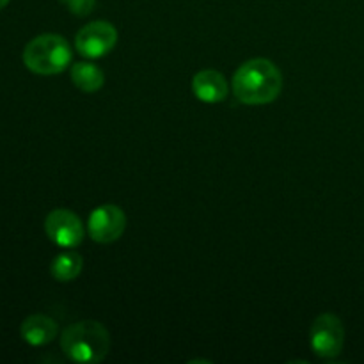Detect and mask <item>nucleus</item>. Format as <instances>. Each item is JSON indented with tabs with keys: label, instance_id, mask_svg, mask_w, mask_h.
Instances as JSON below:
<instances>
[{
	"label": "nucleus",
	"instance_id": "nucleus-1",
	"mask_svg": "<svg viewBox=\"0 0 364 364\" xmlns=\"http://www.w3.org/2000/svg\"><path fill=\"white\" fill-rule=\"evenodd\" d=\"M283 89V77L276 64L267 59H251L242 64L233 77V92L242 103L265 105L274 102Z\"/></svg>",
	"mask_w": 364,
	"mask_h": 364
},
{
	"label": "nucleus",
	"instance_id": "nucleus-2",
	"mask_svg": "<svg viewBox=\"0 0 364 364\" xmlns=\"http://www.w3.org/2000/svg\"><path fill=\"white\" fill-rule=\"evenodd\" d=\"M60 348L70 361L78 364L102 363L110 350V336L95 320L77 322L60 336Z\"/></svg>",
	"mask_w": 364,
	"mask_h": 364
},
{
	"label": "nucleus",
	"instance_id": "nucleus-3",
	"mask_svg": "<svg viewBox=\"0 0 364 364\" xmlns=\"http://www.w3.org/2000/svg\"><path fill=\"white\" fill-rule=\"evenodd\" d=\"M23 63L38 75L63 73L71 63V50L59 34H41L23 50Z\"/></svg>",
	"mask_w": 364,
	"mask_h": 364
},
{
	"label": "nucleus",
	"instance_id": "nucleus-4",
	"mask_svg": "<svg viewBox=\"0 0 364 364\" xmlns=\"http://www.w3.org/2000/svg\"><path fill=\"white\" fill-rule=\"evenodd\" d=\"M345 329L341 320L336 315H320L313 322L311 331H309V345L313 352L320 358H336L343 348Z\"/></svg>",
	"mask_w": 364,
	"mask_h": 364
},
{
	"label": "nucleus",
	"instance_id": "nucleus-5",
	"mask_svg": "<svg viewBox=\"0 0 364 364\" xmlns=\"http://www.w3.org/2000/svg\"><path fill=\"white\" fill-rule=\"evenodd\" d=\"M117 31L109 21H92L80 28L75 38L78 52L89 59H98L107 55L116 46Z\"/></svg>",
	"mask_w": 364,
	"mask_h": 364
},
{
	"label": "nucleus",
	"instance_id": "nucleus-6",
	"mask_svg": "<svg viewBox=\"0 0 364 364\" xmlns=\"http://www.w3.org/2000/svg\"><path fill=\"white\" fill-rule=\"evenodd\" d=\"M45 231L50 240L63 249H73L84 240L82 220L73 212L57 208L48 213L45 220Z\"/></svg>",
	"mask_w": 364,
	"mask_h": 364
},
{
	"label": "nucleus",
	"instance_id": "nucleus-7",
	"mask_svg": "<svg viewBox=\"0 0 364 364\" xmlns=\"http://www.w3.org/2000/svg\"><path fill=\"white\" fill-rule=\"evenodd\" d=\"M127 228V215L116 205L98 206L87 223L89 237L98 244H110L123 235Z\"/></svg>",
	"mask_w": 364,
	"mask_h": 364
},
{
	"label": "nucleus",
	"instance_id": "nucleus-8",
	"mask_svg": "<svg viewBox=\"0 0 364 364\" xmlns=\"http://www.w3.org/2000/svg\"><path fill=\"white\" fill-rule=\"evenodd\" d=\"M192 91L196 98H199L205 103H219L228 96V84L226 78L213 70L199 71L192 78Z\"/></svg>",
	"mask_w": 364,
	"mask_h": 364
},
{
	"label": "nucleus",
	"instance_id": "nucleus-9",
	"mask_svg": "<svg viewBox=\"0 0 364 364\" xmlns=\"http://www.w3.org/2000/svg\"><path fill=\"white\" fill-rule=\"evenodd\" d=\"M20 334L32 347H43L55 340L57 323L46 315H31L21 323Z\"/></svg>",
	"mask_w": 364,
	"mask_h": 364
},
{
	"label": "nucleus",
	"instance_id": "nucleus-10",
	"mask_svg": "<svg viewBox=\"0 0 364 364\" xmlns=\"http://www.w3.org/2000/svg\"><path fill=\"white\" fill-rule=\"evenodd\" d=\"M82 267H84V259L78 252L75 251H63L53 258L50 272H52L53 279L60 281V283H68L80 276Z\"/></svg>",
	"mask_w": 364,
	"mask_h": 364
},
{
	"label": "nucleus",
	"instance_id": "nucleus-11",
	"mask_svg": "<svg viewBox=\"0 0 364 364\" xmlns=\"http://www.w3.org/2000/svg\"><path fill=\"white\" fill-rule=\"evenodd\" d=\"M71 80L80 91L96 92L103 87V71L92 63H78L71 68Z\"/></svg>",
	"mask_w": 364,
	"mask_h": 364
},
{
	"label": "nucleus",
	"instance_id": "nucleus-12",
	"mask_svg": "<svg viewBox=\"0 0 364 364\" xmlns=\"http://www.w3.org/2000/svg\"><path fill=\"white\" fill-rule=\"evenodd\" d=\"M60 4L77 16H87L95 9L96 0H60Z\"/></svg>",
	"mask_w": 364,
	"mask_h": 364
},
{
	"label": "nucleus",
	"instance_id": "nucleus-13",
	"mask_svg": "<svg viewBox=\"0 0 364 364\" xmlns=\"http://www.w3.org/2000/svg\"><path fill=\"white\" fill-rule=\"evenodd\" d=\"M7 4H9V0H0V11H2Z\"/></svg>",
	"mask_w": 364,
	"mask_h": 364
}]
</instances>
